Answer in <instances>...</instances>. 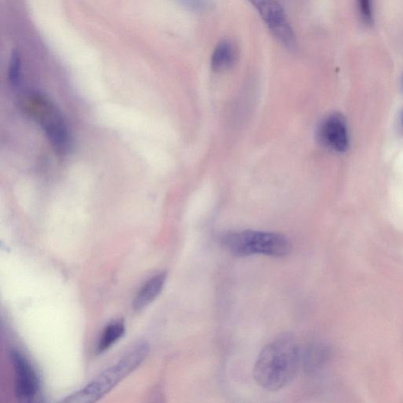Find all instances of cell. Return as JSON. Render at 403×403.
Returning <instances> with one entry per match:
<instances>
[{
	"instance_id": "cell-1",
	"label": "cell",
	"mask_w": 403,
	"mask_h": 403,
	"mask_svg": "<svg viewBox=\"0 0 403 403\" xmlns=\"http://www.w3.org/2000/svg\"><path fill=\"white\" fill-rule=\"evenodd\" d=\"M302 356L293 337H281L260 353L253 371L254 380L265 390L282 389L297 375Z\"/></svg>"
},
{
	"instance_id": "cell-2",
	"label": "cell",
	"mask_w": 403,
	"mask_h": 403,
	"mask_svg": "<svg viewBox=\"0 0 403 403\" xmlns=\"http://www.w3.org/2000/svg\"><path fill=\"white\" fill-rule=\"evenodd\" d=\"M148 352H149V346L147 343H138L124 354L116 364L101 372L86 387L67 397L63 402L88 403L96 402L102 398L104 395L114 388L122 379L138 368L147 356Z\"/></svg>"
},
{
	"instance_id": "cell-3",
	"label": "cell",
	"mask_w": 403,
	"mask_h": 403,
	"mask_svg": "<svg viewBox=\"0 0 403 403\" xmlns=\"http://www.w3.org/2000/svg\"><path fill=\"white\" fill-rule=\"evenodd\" d=\"M20 108L44 130L58 152H67L69 147V130L61 112L51 101L38 92L27 93L20 100Z\"/></svg>"
},
{
	"instance_id": "cell-4",
	"label": "cell",
	"mask_w": 403,
	"mask_h": 403,
	"mask_svg": "<svg viewBox=\"0 0 403 403\" xmlns=\"http://www.w3.org/2000/svg\"><path fill=\"white\" fill-rule=\"evenodd\" d=\"M222 244L236 256L265 254L272 257L287 256L291 245L282 234L261 231L245 230L224 234Z\"/></svg>"
},
{
	"instance_id": "cell-5",
	"label": "cell",
	"mask_w": 403,
	"mask_h": 403,
	"mask_svg": "<svg viewBox=\"0 0 403 403\" xmlns=\"http://www.w3.org/2000/svg\"><path fill=\"white\" fill-rule=\"evenodd\" d=\"M258 12L276 40L290 51L297 47V40L286 11L277 0H249Z\"/></svg>"
},
{
	"instance_id": "cell-6",
	"label": "cell",
	"mask_w": 403,
	"mask_h": 403,
	"mask_svg": "<svg viewBox=\"0 0 403 403\" xmlns=\"http://www.w3.org/2000/svg\"><path fill=\"white\" fill-rule=\"evenodd\" d=\"M10 358L15 371L16 395L22 401H31L39 392L38 373L22 353L12 351Z\"/></svg>"
},
{
	"instance_id": "cell-7",
	"label": "cell",
	"mask_w": 403,
	"mask_h": 403,
	"mask_svg": "<svg viewBox=\"0 0 403 403\" xmlns=\"http://www.w3.org/2000/svg\"><path fill=\"white\" fill-rule=\"evenodd\" d=\"M318 136L320 142L331 150L345 152L349 147L347 124L339 115L326 117L320 124Z\"/></svg>"
},
{
	"instance_id": "cell-8",
	"label": "cell",
	"mask_w": 403,
	"mask_h": 403,
	"mask_svg": "<svg viewBox=\"0 0 403 403\" xmlns=\"http://www.w3.org/2000/svg\"><path fill=\"white\" fill-rule=\"evenodd\" d=\"M239 58V49L233 41L223 40L213 51L211 67L216 73H224L233 68Z\"/></svg>"
},
{
	"instance_id": "cell-9",
	"label": "cell",
	"mask_w": 403,
	"mask_h": 403,
	"mask_svg": "<svg viewBox=\"0 0 403 403\" xmlns=\"http://www.w3.org/2000/svg\"><path fill=\"white\" fill-rule=\"evenodd\" d=\"M167 279V272H162L148 280L136 294L133 301V309L140 311L149 306L162 293Z\"/></svg>"
},
{
	"instance_id": "cell-10",
	"label": "cell",
	"mask_w": 403,
	"mask_h": 403,
	"mask_svg": "<svg viewBox=\"0 0 403 403\" xmlns=\"http://www.w3.org/2000/svg\"><path fill=\"white\" fill-rule=\"evenodd\" d=\"M124 323L123 320H118L115 322L106 326L101 336L97 347L99 353H102L109 349L113 345L120 339L124 334Z\"/></svg>"
},
{
	"instance_id": "cell-11",
	"label": "cell",
	"mask_w": 403,
	"mask_h": 403,
	"mask_svg": "<svg viewBox=\"0 0 403 403\" xmlns=\"http://www.w3.org/2000/svg\"><path fill=\"white\" fill-rule=\"evenodd\" d=\"M359 15L364 26L375 25V10L372 0H356Z\"/></svg>"
},
{
	"instance_id": "cell-12",
	"label": "cell",
	"mask_w": 403,
	"mask_h": 403,
	"mask_svg": "<svg viewBox=\"0 0 403 403\" xmlns=\"http://www.w3.org/2000/svg\"><path fill=\"white\" fill-rule=\"evenodd\" d=\"M182 7L197 14H204L212 8L211 0H176Z\"/></svg>"
},
{
	"instance_id": "cell-13",
	"label": "cell",
	"mask_w": 403,
	"mask_h": 403,
	"mask_svg": "<svg viewBox=\"0 0 403 403\" xmlns=\"http://www.w3.org/2000/svg\"><path fill=\"white\" fill-rule=\"evenodd\" d=\"M9 80L11 85L17 86L20 80V61L19 57L14 54L11 58L9 70Z\"/></svg>"
},
{
	"instance_id": "cell-14",
	"label": "cell",
	"mask_w": 403,
	"mask_h": 403,
	"mask_svg": "<svg viewBox=\"0 0 403 403\" xmlns=\"http://www.w3.org/2000/svg\"><path fill=\"white\" fill-rule=\"evenodd\" d=\"M402 124H403V114H402Z\"/></svg>"
}]
</instances>
